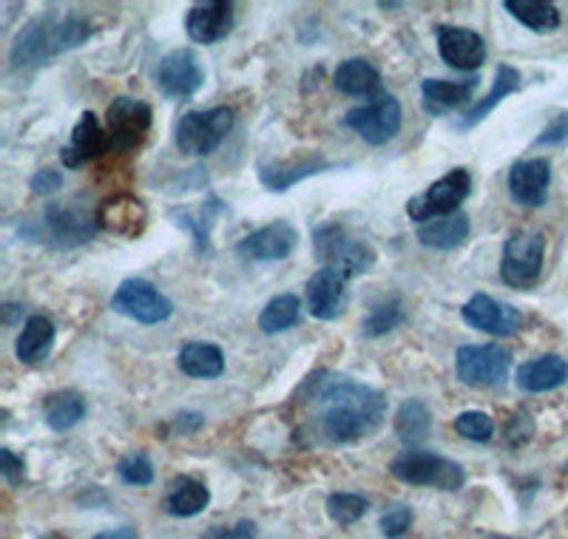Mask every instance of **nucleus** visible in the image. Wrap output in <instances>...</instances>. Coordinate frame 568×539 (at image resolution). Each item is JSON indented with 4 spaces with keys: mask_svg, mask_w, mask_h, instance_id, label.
<instances>
[{
    "mask_svg": "<svg viewBox=\"0 0 568 539\" xmlns=\"http://www.w3.org/2000/svg\"><path fill=\"white\" fill-rule=\"evenodd\" d=\"M202 539H256V522L240 520L233 526H213Z\"/></svg>",
    "mask_w": 568,
    "mask_h": 539,
    "instance_id": "42",
    "label": "nucleus"
},
{
    "mask_svg": "<svg viewBox=\"0 0 568 539\" xmlns=\"http://www.w3.org/2000/svg\"><path fill=\"white\" fill-rule=\"evenodd\" d=\"M531 431H535V424H531L529 415H526V411H517L515 420H511V426H509V444L515 446V449L517 446L529 444Z\"/></svg>",
    "mask_w": 568,
    "mask_h": 539,
    "instance_id": "45",
    "label": "nucleus"
},
{
    "mask_svg": "<svg viewBox=\"0 0 568 539\" xmlns=\"http://www.w3.org/2000/svg\"><path fill=\"white\" fill-rule=\"evenodd\" d=\"M94 539H140V537H136L134 528H114V531L98 533Z\"/></svg>",
    "mask_w": 568,
    "mask_h": 539,
    "instance_id": "47",
    "label": "nucleus"
},
{
    "mask_svg": "<svg viewBox=\"0 0 568 539\" xmlns=\"http://www.w3.org/2000/svg\"><path fill=\"white\" fill-rule=\"evenodd\" d=\"M466 327L478 329V333L495 335V338H509L517 329L524 327V313L506 302L486 296V293H475L469 302L460 309Z\"/></svg>",
    "mask_w": 568,
    "mask_h": 539,
    "instance_id": "14",
    "label": "nucleus"
},
{
    "mask_svg": "<svg viewBox=\"0 0 568 539\" xmlns=\"http://www.w3.org/2000/svg\"><path fill=\"white\" fill-rule=\"evenodd\" d=\"M109 151V131L100 125L98 114L83 111L71 131V140L65 142L63 151H60V162H63L69 171H78V167L89 165L91 160H98L100 154Z\"/></svg>",
    "mask_w": 568,
    "mask_h": 539,
    "instance_id": "19",
    "label": "nucleus"
},
{
    "mask_svg": "<svg viewBox=\"0 0 568 539\" xmlns=\"http://www.w3.org/2000/svg\"><path fill=\"white\" fill-rule=\"evenodd\" d=\"M369 511V500L364 495H355V491H336V495L327 497V513L329 520L338 522V526H353Z\"/></svg>",
    "mask_w": 568,
    "mask_h": 539,
    "instance_id": "37",
    "label": "nucleus"
},
{
    "mask_svg": "<svg viewBox=\"0 0 568 539\" xmlns=\"http://www.w3.org/2000/svg\"><path fill=\"white\" fill-rule=\"evenodd\" d=\"M471 225L466 213H453V216L433 218L426 225H418V242L424 247H433V251H455L469 238Z\"/></svg>",
    "mask_w": 568,
    "mask_h": 539,
    "instance_id": "27",
    "label": "nucleus"
},
{
    "mask_svg": "<svg viewBox=\"0 0 568 539\" xmlns=\"http://www.w3.org/2000/svg\"><path fill=\"white\" fill-rule=\"evenodd\" d=\"M568 384V360L562 355H540L535 360H526L517 369V389L540 395V391H555Z\"/></svg>",
    "mask_w": 568,
    "mask_h": 539,
    "instance_id": "23",
    "label": "nucleus"
},
{
    "mask_svg": "<svg viewBox=\"0 0 568 539\" xmlns=\"http://www.w3.org/2000/svg\"><path fill=\"white\" fill-rule=\"evenodd\" d=\"M413 508L407 506H393L389 511H384L382 517V531L387 539H400L404 533L413 528Z\"/></svg>",
    "mask_w": 568,
    "mask_h": 539,
    "instance_id": "40",
    "label": "nucleus"
},
{
    "mask_svg": "<svg viewBox=\"0 0 568 539\" xmlns=\"http://www.w3.org/2000/svg\"><path fill=\"white\" fill-rule=\"evenodd\" d=\"M471 193V174L466 167H455L446 176H440L433 187H426L424 193L413 196L407 202L409 218H415L418 225H426L433 218H444L458 213V207L464 205L466 196Z\"/></svg>",
    "mask_w": 568,
    "mask_h": 539,
    "instance_id": "8",
    "label": "nucleus"
},
{
    "mask_svg": "<svg viewBox=\"0 0 568 539\" xmlns=\"http://www.w3.org/2000/svg\"><path fill=\"white\" fill-rule=\"evenodd\" d=\"M311 415L307 431L327 446L358 444L375 435L387 418V398L367 384L336 373H316L304 380L296 395Z\"/></svg>",
    "mask_w": 568,
    "mask_h": 539,
    "instance_id": "1",
    "label": "nucleus"
},
{
    "mask_svg": "<svg viewBox=\"0 0 568 539\" xmlns=\"http://www.w3.org/2000/svg\"><path fill=\"white\" fill-rule=\"evenodd\" d=\"M435 38H438V52L446 65L458 71H478L486 63V40L478 32L444 23L435 29Z\"/></svg>",
    "mask_w": 568,
    "mask_h": 539,
    "instance_id": "18",
    "label": "nucleus"
},
{
    "mask_svg": "<svg viewBox=\"0 0 568 539\" xmlns=\"http://www.w3.org/2000/svg\"><path fill=\"white\" fill-rule=\"evenodd\" d=\"M0 475L9 486H20L23 482V475H27V466L20 457H14L9 449H0Z\"/></svg>",
    "mask_w": 568,
    "mask_h": 539,
    "instance_id": "43",
    "label": "nucleus"
},
{
    "mask_svg": "<svg viewBox=\"0 0 568 539\" xmlns=\"http://www.w3.org/2000/svg\"><path fill=\"white\" fill-rule=\"evenodd\" d=\"M568 142V111H557L555 116H551V122L546 125V129L537 134L535 140V149H549V145H566Z\"/></svg>",
    "mask_w": 568,
    "mask_h": 539,
    "instance_id": "41",
    "label": "nucleus"
},
{
    "mask_svg": "<svg viewBox=\"0 0 568 539\" xmlns=\"http://www.w3.org/2000/svg\"><path fill=\"white\" fill-rule=\"evenodd\" d=\"M347 282L349 278L344 273H338L336 267H318L316 273L307 282L304 289V298H307V307L316 322H336L338 315L347 307Z\"/></svg>",
    "mask_w": 568,
    "mask_h": 539,
    "instance_id": "16",
    "label": "nucleus"
},
{
    "mask_svg": "<svg viewBox=\"0 0 568 539\" xmlns=\"http://www.w3.org/2000/svg\"><path fill=\"white\" fill-rule=\"evenodd\" d=\"M313 253L322 267H336L347 278L364 276L375 264V251L367 242L349 238L338 222H324L313 231Z\"/></svg>",
    "mask_w": 568,
    "mask_h": 539,
    "instance_id": "4",
    "label": "nucleus"
},
{
    "mask_svg": "<svg viewBox=\"0 0 568 539\" xmlns=\"http://www.w3.org/2000/svg\"><path fill=\"white\" fill-rule=\"evenodd\" d=\"M478 89V80H464V83H453V80H424L420 83V100L429 114L440 116L446 111L464 109L469 105L471 94Z\"/></svg>",
    "mask_w": 568,
    "mask_h": 539,
    "instance_id": "24",
    "label": "nucleus"
},
{
    "mask_svg": "<svg viewBox=\"0 0 568 539\" xmlns=\"http://www.w3.org/2000/svg\"><path fill=\"white\" fill-rule=\"evenodd\" d=\"M205 83V69L191 49H176L156 65V89L171 100H187Z\"/></svg>",
    "mask_w": 568,
    "mask_h": 539,
    "instance_id": "15",
    "label": "nucleus"
},
{
    "mask_svg": "<svg viewBox=\"0 0 568 539\" xmlns=\"http://www.w3.org/2000/svg\"><path fill=\"white\" fill-rule=\"evenodd\" d=\"M63 187V174L52 171V167H45V171H38L32 180V191L38 196H54V193Z\"/></svg>",
    "mask_w": 568,
    "mask_h": 539,
    "instance_id": "44",
    "label": "nucleus"
},
{
    "mask_svg": "<svg viewBox=\"0 0 568 539\" xmlns=\"http://www.w3.org/2000/svg\"><path fill=\"white\" fill-rule=\"evenodd\" d=\"M333 83L347 96H373L382 91V74L364 58H349L336 69Z\"/></svg>",
    "mask_w": 568,
    "mask_h": 539,
    "instance_id": "31",
    "label": "nucleus"
},
{
    "mask_svg": "<svg viewBox=\"0 0 568 539\" xmlns=\"http://www.w3.org/2000/svg\"><path fill=\"white\" fill-rule=\"evenodd\" d=\"M111 307L120 315H125V318H131V322L145 324V327L169 322L171 313H174V304L162 296L154 284L142 282V278H125V282L114 289Z\"/></svg>",
    "mask_w": 568,
    "mask_h": 539,
    "instance_id": "11",
    "label": "nucleus"
},
{
    "mask_svg": "<svg viewBox=\"0 0 568 539\" xmlns=\"http://www.w3.org/2000/svg\"><path fill=\"white\" fill-rule=\"evenodd\" d=\"M98 225L100 231L114 233V236L134 238L149 225V211H145V205L136 196L120 193V196H109L98 207Z\"/></svg>",
    "mask_w": 568,
    "mask_h": 539,
    "instance_id": "21",
    "label": "nucleus"
},
{
    "mask_svg": "<svg viewBox=\"0 0 568 539\" xmlns=\"http://www.w3.org/2000/svg\"><path fill=\"white\" fill-rule=\"evenodd\" d=\"M336 162L324 160L322 154H304L298 162H273V165H258V182L273 193L291 191L298 182L311 180V176L324 174V171H333Z\"/></svg>",
    "mask_w": 568,
    "mask_h": 539,
    "instance_id": "22",
    "label": "nucleus"
},
{
    "mask_svg": "<svg viewBox=\"0 0 568 539\" xmlns=\"http://www.w3.org/2000/svg\"><path fill=\"white\" fill-rule=\"evenodd\" d=\"M182 373L187 378L196 380H213L225 373V355L216 344H205V340H191L180 349V358H176Z\"/></svg>",
    "mask_w": 568,
    "mask_h": 539,
    "instance_id": "29",
    "label": "nucleus"
},
{
    "mask_svg": "<svg viewBox=\"0 0 568 539\" xmlns=\"http://www.w3.org/2000/svg\"><path fill=\"white\" fill-rule=\"evenodd\" d=\"M509 366L511 353L497 344H466L455 355V369L466 386H500Z\"/></svg>",
    "mask_w": 568,
    "mask_h": 539,
    "instance_id": "12",
    "label": "nucleus"
},
{
    "mask_svg": "<svg viewBox=\"0 0 568 539\" xmlns=\"http://www.w3.org/2000/svg\"><path fill=\"white\" fill-rule=\"evenodd\" d=\"M225 211V202H220L216 196H207L205 202H200L194 207H176V211H171V216H174L176 225L185 227L194 236L196 251L211 253V227L216 222V216Z\"/></svg>",
    "mask_w": 568,
    "mask_h": 539,
    "instance_id": "25",
    "label": "nucleus"
},
{
    "mask_svg": "<svg viewBox=\"0 0 568 539\" xmlns=\"http://www.w3.org/2000/svg\"><path fill=\"white\" fill-rule=\"evenodd\" d=\"M116 475H120L125 486H151L154 482V466H151V460L142 451H134V455L120 460Z\"/></svg>",
    "mask_w": 568,
    "mask_h": 539,
    "instance_id": "39",
    "label": "nucleus"
},
{
    "mask_svg": "<svg viewBox=\"0 0 568 539\" xmlns=\"http://www.w3.org/2000/svg\"><path fill=\"white\" fill-rule=\"evenodd\" d=\"M404 125V111L393 94L375 96L373 103L358 105V109L347 111L344 116V129L353 131L355 136H362L369 145H387L400 134Z\"/></svg>",
    "mask_w": 568,
    "mask_h": 539,
    "instance_id": "9",
    "label": "nucleus"
},
{
    "mask_svg": "<svg viewBox=\"0 0 568 539\" xmlns=\"http://www.w3.org/2000/svg\"><path fill=\"white\" fill-rule=\"evenodd\" d=\"M91 34H94V29H91L89 20L74 12L65 14V18H54L52 12L40 14L18 32L12 52H9V65L14 71L38 65L43 60L71 52V49H80L83 43H89Z\"/></svg>",
    "mask_w": 568,
    "mask_h": 539,
    "instance_id": "2",
    "label": "nucleus"
},
{
    "mask_svg": "<svg viewBox=\"0 0 568 539\" xmlns=\"http://www.w3.org/2000/svg\"><path fill=\"white\" fill-rule=\"evenodd\" d=\"M298 247V231L287 218H276L271 225L247 233L236 244V256L242 262H282Z\"/></svg>",
    "mask_w": 568,
    "mask_h": 539,
    "instance_id": "13",
    "label": "nucleus"
},
{
    "mask_svg": "<svg viewBox=\"0 0 568 539\" xmlns=\"http://www.w3.org/2000/svg\"><path fill=\"white\" fill-rule=\"evenodd\" d=\"M233 111L216 105L207 111H187L176 122V149L187 156H207L220 149L233 129Z\"/></svg>",
    "mask_w": 568,
    "mask_h": 539,
    "instance_id": "5",
    "label": "nucleus"
},
{
    "mask_svg": "<svg viewBox=\"0 0 568 539\" xmlns=\"http://www.w3.org/2000/svg\"><path fill=\"white\" fill-rule=\"evenodd\" d=\"M298 315H302V302H298V296L284 293V296L271 298L267 307L262 309V315H258V329L267 335H278L284 333V329L296 327Z\"/></svg>",
    "mask_w": 568,
    "mask_h": 539,
    "instance_id": "35",
    "label": "nucleus"
},
{
    "mask_svg": "<svg viewBox=\"0 0 568 539\" xmlns=\"http://www.w3.org/2000/svg\"><path fill=\"white\" fill-rule=\"evenodd\" d=\"M98 227V211L85 207L83 202H49L40 222V238L58 251H69L89 242Z\"/></svg>",
    "mask_w": 568,
    "mask_h": 539,
    "instance_id": "6",
    "label": "nucleus"
},
{
    "mask_svg": "<svg viewBox=\"0 0 568 539\" xmlns=\"http://www.w3.org/2000/svg\"><path fill=\"white\" fill-rule=\"evenodd\" d=\"M18 313H20L18 304H7V318H3V324H7V327H9V324L14 322V315H18Z\"/></svg>",
    "mask_w": 568,
    "mask_h": 539,
    "instance_id": "48",
    "label": "nucleus"
},
{
    "mask_svg": "<svg viewBox=\"0 0 568 539\" xmlns=\"http://www.w3.org/2000/svg\"><path fill=\"white\" fill-rule=\"evenodd\" d=\"M389 475L407 486H426L438 491H458L466 482L464 466L424 449H407L393 457Z\"/></svg>",
    "mask_w": 568,
    "mask_h": 539,
    "instance_id": "3",
    "label": "nucleus"
},
{
    "mask_svg": "<svg viewBox=\"0 0 568 539\" xmlns=\"http://www.w3.org/2000/svg\"><path fill=\"white\" fill-rule=\"evenodd\" d=\"M506 12L517 20V23H524L526 29L531 32H555L560 27V9L549 0H506L504 3Z\"/></svg>",
    "mask_w": 568,
    "mask_h": 539,
    "instance_id": "34",
    "label": "nucleus"
},
{
    "mask_svg": "<svg viewBox=\"0 0 568 539\" xmlns=\"http://www.w3.org/2000/svg\"><path fill=\"white\" fill-rule=\"evenodd\" d=\"M54 322L45 318V315H32L27 324H23V333L18 335V344H14V355H18L20 364H40V360L49 358L54 347Z\"/></svg>",
    "mask_w": 568,
    "mask_h": 539,
    "instance_id": "26",
    "label": "nucleus"
},
{
    "mask_svg": "<svg viewBox=\"0 0 568 539\" xmlns=\"http://www.w3.org/2000/svg\"><path fill=\"white\" fill-rule=\"evenodd\" d=\"M43 411L49 429L63 435V431L74 429V426L85 418V400L80 391H54V395H49V398L43 400Z\"/></svg>",
    "mask_w": 568,
    "mask_h": 539,
    "instance_id": "33",
    "label": "nucleus"
},
{
    "mask_svg": "<svg viewBox=\"0 0 568 539\" xmlns=\"http://www.w3.org/2000/svg\"><path fill=\"white\" fill-rule=\"evenodd\" d=\"M202 426H205V418H202V415H196V411H182L180 418H176V431H182V435L200 431Z\"/></svg>",
    "mask_w": 568,
    "mask_h": 539,
    "instance_id": "46",
    "label": "nucleus"
},
{
    "mask_svg": "<svg viewBox=\"0 0 568 539\" xmlns=\"http://www.w3.org/2000/svg\"><path fill=\"white\" fill-rule=\"evenodd\" d=\"M517 89H520V71H517L515 65H506V63L497 65V74H495V83H491V91L484 96V100H480V103H475L469 111H466L464 120H460V131L475 129L478 122H484L486 116H489L491 111L497 109V105L504 103L506 96L515 94Z\"/></svg>",
    "mask_w": 568,
    "mask_h": 539,
    "instance_id": "28",
    "label": "nucleus"
},
{
    "mask_svg": "<svg viewBox=\"0 0 568 539\" xmlns=\"http://www.w3.org/2000/svg\"><path fill=\"white\" fill-rule=\"evenodd\" d=\"M455 431L471 444H489L495 437V420L486 411H464L455 418Z\"/></svg>",
    "mask_w": 568,
    "mask_h": 539,
    "instance_id": "38",
    "label": "nucleus"
},
{
    "mask_svg": "<svg viewBox=\"0 0 568 539\" xmlns=\"http://www.w3.org/2000/svg\"><path fill=\"white\" fill-rule=\"evenodd\" d=\"M233 27H236V7L231 0H205L187 9L185 32L194 43H220L233 32Z\"/></svg>",
    "mask_w": 568,
    "mask_h": 539,
    "instance_id": "17",
    "label": "nucleus"
},
{
    "mask_svg": "<svg viewBox=\"0 0 568 539\" xmlns=\"http://www.w3.org/2000/svg\"><path fill=\"white\" fill-rule=\"evenodd\" d=\"M395 435L409 449L424 446L429 435H433V411H429V406L418 398L404 400L398 415H395Z\"/></svg>",
    "mask_w": 568,
    "mask_h": 539,
    "instance_id": "30",
    "label": "nucleus"
},
{
    "mask_svg": "<svg viewBox=\"0 0 568 539\" xmlns=\"http://www.w3.org/2000/svg\"><path fill=\"white\" fill-rule=\"evenodd\" d=\"M154 122V111L149 103L134 96H116L105 114V131H109V151H134L140 149Z\"/></svg>",
    "mask_w": 568,
    "mask_h": 539,
    "instance_id": "10",
    "label": "nucleus"
},
{
    "mask_svg": "<svg viewBox=\"0 0 568 539\" xmlns=\"http://www.w3.org/2000/svg\"><path fill=\"white\" fill-rule=\"evenodd\" d=\"M551 187V162L542 156L520 160L509 171V193L517 205L540 207L549 200Z\"/></svg>",
    "mask_w": 568,
    "mask_h": 539,
    "instance_id": "20",
    "label": "nucleus"
},
{
    "mask_svg": "<svg viewBox=\"0 0 568 539\" xmlns=\"http://www.w3.org/2000/svg\"><path fill=\"white\" fill-rule=\"evenodd\" d=\"M404 322H407V307H404V298L393 296V298H387V302L375 304V307L369 309V315L364 318V324H362V333L367 335V338H382V335L398 329Z\"/></svg>",
    "mask_w": 568,
    "mask_h": 539,
    "instance_id": "36",
    "label": "nucleus"
},
{
    "mask_svg": "<svg viewBox=\"0 0 568 539\" xmlns=\"http://www.w3.org/2000/svg\"><path fill=\"white\" fill-rule=\"evenodd\" d=\"M207 502H211V491H207L205 482L194 480V477H176L169 488L165 508H169L171 517L187 520V517H196V513L205 511Z\"/></svg>",
    "mask_w": 568,
    "mask_h": 539,
    "instance_id": "32",
    "label": "nucleus"
},
{
    "mask_svg": "<svg viewBox=\"0 0 568 539\" xmlns=\"http://www.w3.org/2000/svg\"><path fill=\"white\" fill-rule=\"evenodd\" d=\"M546 236L537 231H517L506 238L500 256V278L511 289H529L540 282Z\"/></svg>",
    "mask_w": 568,
    "mask_h": 539,
    "instance_id": "7",
    "label": "nucleus"
}]
</instances>
